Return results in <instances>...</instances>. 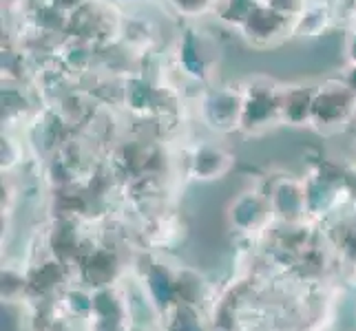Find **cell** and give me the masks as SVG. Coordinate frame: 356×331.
<instances>
[{
  "mask_svg": "<svg viewBox=\"0 0 356 331\" xmlns=\"http://www.w3.org/2000/svg\"><path fill=\"white\" fill-rule=\"evenodd\" d=\"M264 203L259 199H248V197H243L239 199L237 203V212H235V221H237V226L243 228V230H250L254 228L257 223H259V219L264 217Z\"/></svg>",
  "mask_w": 356,
  "mask_h": 331,
  "instance_id": "cell-2",
  "label": "cell"
},
{
  "mask_svg": "<svg viewBox=\"0 0 356 331\" xmlns=\"http://www.w3.org/2000/svg\"><path fill=\"white\" fill-rule=\"evenodd\" d=\"M228 168V157L222 151H204L195 157V173L202 179H213Z\"/></svg>",
  "mask_w": 356,
  "mask_h": 331,
  "instance_id": "cell-1",
  "label": "cell"
}]
</instances>
